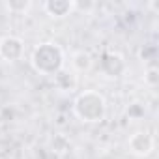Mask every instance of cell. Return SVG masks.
Returning a JSON list of instances; mask_svg holds the SVG:
<instances>
[{
    "instance_id": "obj_1",
    "label": "cell",
    "mask_w": 159,
    "mask_h": 159,
    "mask_svg": "<svg viewBox=\"0 0 159 159\" xmlns=\"http://www.w3.org/2000/svg\"><path fill=\"white\" fill-rule=\"evenodd\" d=\"M66 52L54 41H41L30 52V66L36 73L45 77H54L60 69H64Z\"/></svg>"
},
{
    "instance_id": "obj_2",
    "label": "cell",
    "mask_w": 159,
    "mask_h": 159,
    "mask_svg": "<svg viewBox=\"0 0 159 159\" xmlns=\"http://www.w3.org/2000/svg\"><path fill=\"white\" fill-rule=\"evenodd\" d=\"M73 114L84 124H99L107 116V99L98 90H84L73 99Z\"/></svg>"
},
{
    "instance_id": "obj_3",
    "label": "cell",
    "mask_w": 159,
    "mask_h": 159,
    "mask_svg": "<svg viewBox=\"0 0 159 159\" xmlns=\"http://www.w3.org/2000/svg\"><path fill=\"white\" fill-rule=\"evenodd\" d=\"M99 69L109 79H120L127 71V64H125V58L120 52L105 51L99 58Z\"/></svg>"
},
{
    "instance_id": "obj_4",
    "label": "cell",
    "mask_w": 159,
    "mask_h": 159,
    "mask_svg": "<svg viewBox=\"0 0 159 159\" xmlns=\"http://www.w3.org/2000/svg\"><path fill=\"white\" fill-rule=\"evenodd\" d=\"M25 54V41L19 36L8 34L0 38V58L4 62H19Z\"/></svg>"
},
{
    "instance_id": "obj_5",
    "label": "cell",
    "mask_w": 159,
    "mask_h": 159,
    "mask_svg": "<svg viewBox=\"0 0 159 159\" xmlns=\"http://www.w3.org/2000/svg\"><path fill=\"white\" fill-rule=\"evenodd\" d=\"M127 148L137 157H148L153 152V148H155V140H153V137L148 131H137V133H133L129 137Z\"/></svg>"
},
{
    "instance_id": "obj_6",
    "label": "cell",
    "mask_w": 159,
    "mask_h": 159,
    "mask_svg": "<svg viewBox=\"0 0 159 159\" xmlns=\"http://www.w3.org/2000/svg\"><path fill=\"white\" fill-rule=\"evenodd\" d=\"M43 10L52 19H66L75 11V0H45Z\"/></svg>"
},
{
    "instance_id": "obj_7",
    "label": "cell",
    "mask_w": 159,
    "mask_h": 159,
    "mask_svg": "<svg viewBox=\"0 0 159 159\" xmlns=\"http://www.w3.org/2000/svg\"><path fill=\"white\" fill-rule=\"evenodd\" d=\"M54 86L60 92H73L77 88V75H75V71H69L66 67L60 69L54 75Z\"/></svg>"
},
{
    "instance_id": "obj_8",
    "label": "cell",
    "mask_w": 159,
    "mask_h": 159,
    "mask_svg": "<svg viewBox=\"0 0 159 159\" xmlns=\"http://www.w3.org/2000/svg\"><path fill=\"white\" fill-rule=\"evenodd\" d=\"M92 64H94V58L88 51H75L71 54V66L77 73H86L92 69Z\"/></svg>"
},
{
    "instance_id": "obj_9",
    "label": "cell",
    "mask_w": 159,
    "mask_h": 159,
    "mask_svg": "<svg viewBox=\"0 0 159 159\" xmlns=\"http://www.w3.org/2000/svg\"><path fill=\"white\" fill-rule=\"evenodd\" d=\"M30 8H32L30 0H10V2H6V10L15 15H25Z\"/></svg>"
},
{
    "instance_id": "obj_10",
    "label": "cell",
    "mask_w": 159,
    "mask_h": 159,
    "mask_svg": "<svg viewBox=\"0 0 159 159\" xmlns=\"http://www.w3.org/2000/svg\"><path fill=\"white\" fill-rule=\"evenodd\" d=\"M125 114H127V118H129V120H140V118H144L146 109H144V105H142V103L135 101V103H129V107L125 109Z\"/></svg>"
},
{
    "instance_id": "obj_11",
    "label": "cell",
    "mask_w": 159,
    "mask_h": 159,
    "mask_svg": "<svg viewBox=\"0 0 159 159\" xmlns=\"http://www.w3.org/2000/svg\"><path fill=\"white\" fill-rule=\"evenodd\" d=\"M144 83L148 86H152V88L159 84V69L155 66H152V67L146 69V73H144Z\"/></svg>"
},
{
    "instance_id": "obj_12",
    "label": "cell",
    "mask_w": 159,
    "mask_h": 159,
    "mask_svg": "<svg viewBox=\"0 0 159 159\" xmlns=\"http://www.w3.org/2000/svg\"><path fill=\"white\" fill-rule=\"evenodd\" d=\"M155 52H157V49H155L153 45H144V47L140 49V58H142L144 62L153 60V58H155Z\"/></svg>"
},
{
    "instance_id": "obj_13",
    "label": "cell",
    "mask_w": 159,
    "mask_h": 159,
    "mask_svg": "<svg viewBox=\"0 0 159 159\" xmlns=\"http://www.w3.org/2000/svg\"><path fill=\"white\" fill-rule=\"evenodd\" d=\"M94 8V2H75V10H83V11H88Z\"/></svg>"
}]
</instances>
